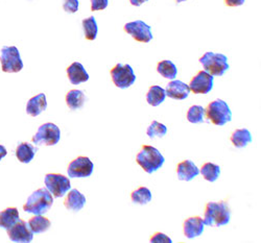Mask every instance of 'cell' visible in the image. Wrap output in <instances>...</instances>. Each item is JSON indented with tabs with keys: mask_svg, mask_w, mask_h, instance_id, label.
<instances>
[{
	"mask_svg": "<svg viewBox=\"0 0 261 243\" xmlns=\"http://www.w3.org/2000/svg\"><path fill=\"white\" fill-rule=\"evenodd\" d=\"M53 204L54 197L47 188H40L29 196L23 210L35 215H43L49 211Z\"/></svg>",
	"mask_w": 261,
	"mask_h": 243,
	"instance_id": "6da1fadb",
	"label": "cell"
},
{
	"mask_svg": "<svg viewBox=\"0 0 261 243\" xmlns=\"http://www.w3.org/2000/svg\"><path fill=\"white\" fill-rule=\"evenodd\" d=\"M231 211L227 203L210 202L206 205L204 225L209 227H222L230 223Z\"/></svg>",
	"mask_w": 261,
	"mask_h": 243,
	"instance_id": "7a4b0ae2",
	"label": "cell"
},
{
	"mask_svg": "<svg viewBox=\"0 0 261 243\" xmlns=\"http://www.w3.org/2000/svg\"><path fill=\"white\" fill-rule=\"evenodd\" d=\"M136 162L146 173L151 174L163 166L165 159L157 148L150 145H143L137 154Z\"/></svg>",
	"mask_w": 261,
	"mask_h": 243,
	"instance_id": "3957f363",
	"label": "cell"
},
{
	"mask_svg": "<svg viewBox=\"0 0 261 243\" xmlns=\"http://www.w3.org/2000/svg\"><path fill=\"white\" fill-rule=\"evenodd\" d=\"M200 63L206 72L213 76H222L229 69L228 59L223 53H214L212 51L206 52L201 59Z\"/></svg>",
	"mask_w": 261,
	"mask_h": 243,
	"instance_id": "277c9868",
	"label": "cell"
},
{
	"mask_svg": "<svg viewBox=\"0 0 261 243\" xmlns=\"http://www.w3.org/2000/svg\"><path fill=\"white\" fill-rule=\"evenodd\" d=\"M207 119L210 120L214 125H225L232 120V112L226 101L222 99H216L211 101L206 109Z\"/></svg>",
	"mask_w": 261,
	"mask_h": 243,
	"instance_id": "5b68a950",
	"label": "cell"
},
{
	"mask_svg": "<svg viewBox=\"0 0 261 243\" xmlns=\"http://www.w3.org/2000/svg\"><path fill=\"white\" fill-rule=\"evenodd\" d=\"M0 63L4 72L16 73L22 70L23 62L21 60L20 52L15 46H4L0 53Z\"/></svg>",
	"mask_w": 261,
	"mask_h": 243,
	"instance_id": "8992f818",
	"label": "cell"
},
{
	"mask_svg": "<svg viewBox=\"0 0 261 243\" xmlns=\"http://www.w3.org/2000/svg\"><path fill=\"white\" fill-rule=\"evenodd\" d=\"M61 139V130L60 128L51 122L42 124L39 128L37 134L33 137L32 142L35 145H46L54 146L59 143Z\"/></svg>",
	"mask_w": 261,
	"mask_h": 243,
	"instance_id": "52a82bcc",
	"label": "cell"
},
{
	"mask_svg": "<svg viewBox=\"0 0 261 243\" xmlns=\"http://www.w3.org/2000/svg\"><path fill=\"white\" fill-rule=\"evenodd\" d=\"M47 190L56 197H63L71 189L70 180L60 173H47L44 179Z\"/></svg>",
	"mask_w": 261,
	"mask_h": 243,
	"instance_id": "ba28073f",
	"label": "cell"
},
{
	"mask_svg": "<svg viewBox=\"0 0 261 243\" xmlns=\"http://www.w3.org/2000/svg\"><path fill=\"white\" fill-rule=\"evenodd\" d=\"M114 85L119 89H127L136 80L133 68L128 64H117L110 71Z\"/></svg>",
	"mask_w": 261,
	"mask_h": 243,
	"instance_id": "9c48e42d",
	"label": "cell"
},
{
	"mask_svg": "<svg viewBox=\"0 0 261 243\" xmlns=\"http://www.w3.org/2000/svg\"><path fill=\"white\" fill-rule=\"evenodd\" d=\"M123 30L137 42L148 43L150 40H153V34H151L150 26L141 20L128 22L123 26Z\"/></svg>",
	"mask_w": 261,
	"mask_h": 243,
	"instance_id": "30bf717a",
	"label": "cell"
},
{
	"mask_svg": "<svg viewBox=\"0 0 261 243\" xmlns=\"http://www.w3.org/2000/svg\"><path fill=\"white\" fill-rule=\"evenodd\" d=\"M93 163L88 157H77L69 163L67 172L69 178H88L93 172Z\"/></svg>",
	"mask_w": 261,
	"mask_h": 243,
	"instance_id": "8fae6325",
	"label": "cell"
},
{
	"mask_svg": "<svg viewBox=\"0 0 261 243\" xmlns=\"http://www.w3.org/2000/svg\"><path fill=\"white\" fill-rule=\"evenodd\" d=\"M213 88V75L208 72L200 71L189 84V89L194 94H208Z\"/></svg>",
	"mask_w": 261,
	"mask_h": 243,
	"instance_id": "7c38bea8",
	"label": "cell"
},
{
	"mask_svg": "<svg viewBox=\"0 0 261 243\" xmlns=\"http://www.w3.org/2000/svg\"><path fill=\"white\" fill-rule=\"evenodd\" d=\"M9 238L13 242H32L34 239V233L30 229L28 223L24 220H19L13 227L8 230Z\"/></svg>",
	"mask_w": 261,
	"mask_h": 243,
	"instance_id": "4fadbf2b",
	"label": "cell"
},
{
	"mask_svg": "<svg viewBox=\"0 0 261 243\" xmlns=\"http://www.w3.org/2000/svg\"><path fill=\"white\" fill-rule=\"evenodd\" d=\"M190 93L189 86L183 83L182 80L178 79H172L166 87L165 94L172 98V99H177V100H183L188 97Z\"/></svg>",
	"mask_w": 261,
	"mask_h": 243,
	"instance_id": "5bb4252c",
	"label": "cell"
},
{
	"mask_svg": "<svg viewBox=\"0 0 261 243\" xmlns=\"http://www.w3.org/2000/svg\"><path fill=\"white\" fill-rule=\"evenodd\" d=\"M204 220L199 216H193L187 218L183 224L184 235L188 239L199 237L204 232Z\"/></svg>",
	"mask_w": 261,
	"mask_h": 243,
	"instance_id": "9a60e30c",
	"label": "cell"
},
{
	"mask_svg": "<svg viewBox=\"0 0 261 243\" xmlns=\"http://www.w3.org/2000/svg\"><path fill=\"white\" fill-rule=\"evenodd\" d=\"M199 174H200V169L190 160H185L178 164L177 175L180 181L190 182Z\"/></svg>",
	"mask_w": 261,
	"mask_h": 243,
	"instance_id": "2e32d148",
	"label": "cell"
},
{
	"mask_svg": "<svg viewBox=\"0 0 261 243\" xmlns=\"http://www.w3.org/2000/svg\"><path fill=\"white\" fill-rule=\"evenodd\" d=\"M47 109L46 96L44 93H40L32 97L27 103V113L33 117L39 116Z\"/></svg>",
	"mask_w": 261,
	"mask_h": 243,
	"instance_id": "e0dca14e",
	"label": "cell"
},
{
	"mask_svg": "<svg viewBox=\"0 0 261 243\" xmlns=\"http://www.w3.org/2000/svg\"><path fill=\"white\" fill-rule=\"evenodd\" d=\"M67 75L72 85H80L89 79V74L79 62H74L69 66L67 68Z\"/></svg>",
	"mask_w": 261,
	"mask_h": 243,
	"instance_id": "ac0fdd59",
	"label": "cell"
},
{
	"mask_svg": "<svg viewBox=\"0 0 261 243\" xmlns=\"http://www.w3.org/2000/svg\"><path fill=\"white\" fill-rule=\"evenodd\" d=\"M85 205H86V197L77 189H72L68 193L66 200L64 201V206L66 207V209L73 212L81 211Z\"/></svg>",
	"mask_w": 261,
	"mask_h": 243,
	"instance_id": "d6986e66",
	"label": "cell"
},
{
	"mask_svg": "<svg viewBox=\"0 0 261 243\" xmlns=\"http://www.w3.org/2000/svg\"><path fill=\"white\" fill-rule=\"evenodd\" d=\"M38 148L28 142L20 143L16 149V157L21 163H30L37 152Z\"/></svg>",
	"mask_w": 261,
	"mask_h": 243,
	"instance_id": "ffe728a7",
	"label": "cell"
},
{
	"mask_svg": "<svg viewBox=\"0 0 261 243\" xmlns=\"http://www.w3.org/2000/svg\"><path fill=\"white\" fill-rule=\"evenodd\" d=\"M19 211L17 208L11 207L0 212V228L9 230L17 222H19Z\"/></svg>",
	"mask_w": 261,
	"mask_h": 243,
	"instance_id": "44dd1931",
	"label": "cell"
},
{
	"mask_svg": "<svg viewBox=\"0 0 261 243\" xmlns=\"http://www.w3.org/2000/svg\"><path fill=\"white\" fill-rule=\"evenodd\" d=\"M232 144L237 148H244L252 142V136L249 129L238 128L232 132L231 136Z\"/></svg>",
	"mask_w": 261,
	"mask_h": 243,
	"instance_id": "7402d4cb",
	"label": "cell"
},
{
	"mask_svg": "<svg viewBox=\"0 0 261 243\" xmlns=\"http://www.w3.org/2000/svg\"><path fill=\"white\" fill-rule=\"evenodd\" d=\"M28 225L34 234H40V233L46 232L50 228L51 223L48 218L44 216L36 215L35 217L29 220Z\"/></svg>",
	"mask_w": 261,
	"mask_h": 243,
	"instance_id": "603a6c76",
	"label": "cell"
},
{
	"mask_svg": "<svg viewBox=\"0 0 261 243\" xmlns=\"http://www.w3.org/2000/svg\"><path fill=\"white\" fill-rule=\"evenodd\" d=\"M165 90L159 86H151L146 94V101L151 106H158L165 100Z\"/></svg>",
	"mask_w": 261,
	"mask_h": 243,
	"instance_id": "cb8c5ba5",
	"label": "cell"
},
{
	"mask_svg": "<svg viewBox=\"0 0 261 243\" xmlns=\"http://www.w3.org/2000/svg\"><path fill=\"white\" fill-rule=\"evenodd\" d=\"M157 71L160 75H162L164 78L167 79H175L177 74H178V69L176 67V65L173 64L171 61L165 60L161 61L157 65Z\"/></svg>",
	"mask_w": 261,
	"mask_h": 243,
	"instance_id": "d4e9b609",
	"label": "cell"
},
{
	"mask_svg": "<svg viewBox=\"0 0 261 243\" xmlns=\"http://www.w3.org/2000/svg\"><path fill=\"white\" fill-rule=\"evenodd\" d=\"M86 101V95L81 90H70L66 94V103L70 110L81 109Z\"/></svg>",
	"mask_w": 261,
	"mask_h": 243,
	"instance_id": "484cf974",
	"label": "cell"
},
{
	"mask_svg": "<svg viewBox=\"0 0 261 243\" xmlns=\"http://www.w3.org/2000/svg\"><path fill=\"white\" fill-rule=\"evenodd\" d=\"M82 24H83V30H84L86 40L94 41L98 33V26H97L95 18L93 16L86 18L83 20Z\"/></svg>",
	"mask_w": 261,
	"mask_h": 243,
	"instance_id": "4316f807",
	"label": "cell"
},
{
	"mask_svg": "<svg viewBox=\"0 0 261 243\" xmlns=\"http://www.w3.org/2000/svg\"><path fill=\"white\" fill-rule=\"evenodd\" d=\"M200 172L206 181L213 183L219 179V176L221 174V168L219 165H215L213 163H205L202 166Z\"/></svg>",
	"mask_w": 261,
	"mask_h": 243,
	"instance_id": "83f0119b",
	"label": "cell"
},
{
	"mask_svg": "<svg viewBox=\"0 0 261 243\" xmlns=\"http://www.w3.org/2000/svg\"><path fill=\"white\" fill-rule=\"evenodd\" d=\"M130 200L134 204L146 205L151 201V192L146 187H140L130 193Z\"/></svg>",
	"mask_w": 261,
	"mask_h": 243,
	"instance_id": "f1b7e54d",
	"label": "cell"
},
{
	"mask_svg": "<svg viewBox=\"0 0 261 243\" xmlns=\"http://www.w3.org/2000/svg\"><path fill=\"white\" fill-rule=\"evenodd\" d=\"M204 115L205 109L202 105H192L187 112V120L193 124L202 123L204 121Z\"/></svg>",
	"mask_w": 261,
	"mask_h": 243,
	"instance_id": "f546056e",
	"label": "cell"
},
{
	"mask_svg": "<svg viewBox=\"0 0 261 243\" xmlns=\"http://www.w3.org/2000/svg\"><path fill=\"white\" fill-rule=\"evenodd\" d=\"M166 132H167V127L163 123H160V122L154 120L147 127L146 135L149 138H155V137L162 138L166 135Z\"/></svg>",
	"mask_w": 261,
	"mask_h": 243,
	"instance_id": "4dcf8cb0",
	"label": "cell"
},
{
	"mask_svg": "<svg viewBox=\"0 0 261 243\" xmlns=\"http://www.w3.org/2000/svg\"><path fill=\"white\" fill-rule=\"evenodd\" d=\"M79 0H64L63 9L66 13L73 14L79 11Z\"/></svg>",
	"mask_w": 261,
	"mask_h": 243,
	"instance_id": "1f68e13d",
	"label": "cell"
},
{
	"mask_svg": "<svg viewBox=\"0 0 261 243\" xmlns=\"http://www.w3.org/2000/svg\"><path fill=\"white\" fill-rule=\"evenodd\" d=\"M109 6V0H91V11H102Z\"/></svg>",
	"mask_w": 261,
	"mask_h": 243,
	"instance_id": "d6a6232c",
	"label": "cell"
},
{
	"mask_svg": "<svg viewBox=\"0 0 261 243\" xmlns=\"http://www.w3.org/2000/svg\"><path fill=\"white\" fill-rule=\"evenodd\" d=\"M150 242H163V243H172V240L163 233H156L153 237H150Z\"/></svg>",
	"mask_w": 261,
	"mask_h": 243,
	"instance_id": "836d02e7",
	"label": "cell"
},
{
	"mask_svg": "<svg viewBox=\"0 0 261 243\" xmlns=\"http://www.w3.org/2000/svg\"><path fill=\"white\" fill-rule=\"evenodd\" d=\"M225 4L227 7H241L245 4V0H225Z\"/></svg>",
	"mask_w": 261,
	"mask_h": 243,
	"instance_id": "e575fe53",
	"label": "cell"
},
{
	"mask_svg": "<svg viewBox=\"0 0 261 243\" xmlns=\"http://www.w3.org/2000/svg\"><path fill=\"white\" fill-rule=\"evenodd\" d=\"M148 2V0H129V3L134 7H140L141 5H143L144 3Z\"/></svg>",
	"mask_w": 261,
	"mask_h": 243,
	"instance_id": "d590c367",
	"label": "cell"
},
{
	"mask_svg": "<svg viewBox=\"0 0 261 243\" xmlns=\"http://www.w3.org/2000/svg\"><path fill=\"white\" fill-rule=\"evenodd\" d=\"M7 153H8V151H7L6 147L0 144V161H2L7 156Z\"/></svg>",
	"mask_w": 261,
	"mask_h": 243,
	"instance_id": "8d00e7d4",
	"label": "cell"
},
{
	"mask_svg": "<svg viewBox=\"0 0 261 243\" xmlns=\"http://www.w3.org/2000/svg\"><path fill=\"white\" fill-rule=\"evenodd\" d=\"M183 2H186V0H176L177 4H181V3H183Z\"/></svg>",
	"mask_w": 261,
	"mask_h": 243,
	"instance_id": "74e56055",
	"label": "cell"
}]
</instances>
